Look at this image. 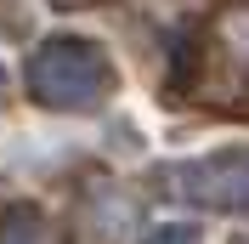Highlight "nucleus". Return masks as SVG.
Segmentation results:
<instances>
[{
  "instance_id": "1",
  "label": "nucleus",
  "mask_w": 249,
  "mask_h": 244,
  "mask_svg": "<svg viewBox=\"0 0 249 244\" xmlns=\"http://www.w3.org/2000/svg\"><path fill=\"white\" fill-rule=\"evenodd\" d=\"M34 85H40L46 102L85 108L108 85V62L96 57L91 46H79V40H62V46H46V57L34 62Z\"/></svg>"
},
{
  "instance_id": "2",
  "label": "nucleus",
  "mask_w": 249,
  "mask_h": 244,
  "mask_svg": "<svg viewBox=\"0 0 249 244\" xmlns=\"http://www.w3.org/2000/svg\"><path fill=\"white\" fill-rule=\"evenodd\" d=\"M187 193L210 199V204H249V153H221L204 170H193Z\"/></svg>"
},
{
  "instance_id": "3",
  "label": "nucleus",
  "mask_w": 249,
  "mask_h": 244,
  "mask_svg": "<svg viewBox=\"0 0 249 244\" xmlns=\"http://www.w3.org/2000/svg\"><path fill=\"white\" fill-rule=\"evenodd\" d=\"M153 244H198V239L181 233V227H164V233H153Z\"/></svg>"
}]
</instances>
